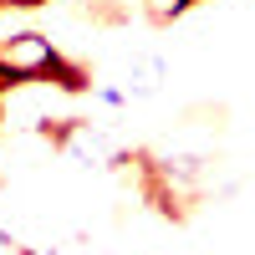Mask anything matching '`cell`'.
I'll list each match as a JSON object with an SVG mask.
<instances>
[{"label":"cell","mask_w":255,"mask_h":255,"mask_svg":"<svg viewBox=\"0 0 255 255\" xmlns=\"http://www.w3.org/2000/svg\"><path fill=\"white\" fill-rule=\"evenodd\" d=\"M10 5H36V0H10Z\"/></svg>","instance_id":"obj_3"},{"label":"cell","mask_w":255,"mask_h":255,"mask_svg":"<svg viewBox=\"0 0 255 255\" xmlns=\"http://www.w3.org/2000/svg\"><path fill=\"white\" fill-rule=\"evenodd\" d=\"M158 82H163V61L158 56H133V67H128V92L148 97V92H158Z\"/></svg>","instance_id":"obj_2"},{"label":"cell","mask_w":255,"mask_h":255,"mask_svg":"<svg viewBox=\"0 0 255 255\" xmlns=\"http://www.w3.org/2000/svg\"><path fill=\"white\" fill-rule=\"evenodd\" d=\"M0 61L15 72V77H51V72H61V56H56V46L46 36H10V46L0 51ZM72 82V72H61Z\"/></svg>","instance_id":"obj_1"}]
</instances>
